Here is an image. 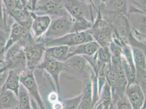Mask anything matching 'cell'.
I'll list each match as a JSON object with an SVG mask.
<instances>
[{
    "mask_svg": "<svg viewBox=\"0 0 146 109\" xmlns=\"http://www.w3.org/2000/svg\"><path fill=\"white\" fill-rule=\"evenodd\" d=\"M97 11V18L94 20L93 25L89 31L94 40L100 47H109L112 40L114 27L106 19L104 18L100 6L98 7Z\"/></svg>",
    "mask_w": 146,
    "mask_h": 109,
    "instance_id": "obj_1",
    "label": "cell"
},
{
    "mask_svg": "<svg viewBox=\"0 0 146 109\" xmlns=\"http://www.w3.org/2000/svg\"><path fill=\"white\" fill-rule=\"evenodd\" d=\"M64 63V71L72 74L76 78L85 81L91 79L95 74L88 61L84 56H70Z\"/></svg>",
    "mask_w": 146,
    "mask_h": 109,
    "instance_id": "obj_2",
    "label": "cell"
},
{
    "mask_svg": "<svg viewBox=\"0 0 146 109\" xmlns=\"http://www.w3.org/2000/svg\"><path fill=\"white\" fill-rule=\"evenodd\" d=\"M93 41H94V38L88 30L78 33H69L64 36L56 39L41 38L39 41L44 43L45 48L57 45H64L70 48Z\"/></svg>",
    "mask_w": 146,
    "mask_h": 109,
    "instance_id": "obj_3",
    "label": "cell"
},
{
    "mask_svg": "<svg viewBox=\"0 0 146 109\" xmlns=\"http://www.w3.org/2000/svg\"><path fill=\"white\" fill-rule=\"evenodd\" d=\"M4 62L8 69H12L19 74L27 70V63L24 47L18 42L13 44L5 54Z\"/></svg>",
    "mask_w": 146,
    "mask_h": 109,
    "instance_id": "obj_4",
    "label": "cell"
},
{
    "mask_svg": "<svg viewBox=\"0 0 146 109\" xmlns=\"http://www.w3.org/2000/svg\"><path fill=\"white\" fill-rule=\"evenodd\" d=\"M64 7L69 15L73 19L85 18L94 21L93 7L94 4L81 0H64Z\"/></svg>",
    "mask_w": 146,
    "mask_h": 109,
    "instance_id": "obj_5",
    "label": "cell"
},
{
    "mask_svg": "<svg viewBox=\"0 0 146 109\" xmlns=\"http://www.w3.org/2000/svg\"><path fill=\"white\" fill-rule=\"evenodd\" d=\"M73 19L69 15L60 16L56 19L49 26L43 39H56L64 36L70 32Z\"/></svg>",
    "mask_w": 146,
    "mask_h": 109,
    "instance_id": "obj_6",
    "label": "cell"
},
{
    "mask_svg": "<svg viewBox=\"0 0 146 109\" xmlns=\"http://www.w3.org/2000/svg\"><path fill=\"white\" fill-rule=\"evenodd\" d=\"M45 46L42 41L33 42L27 44L24 48L27 69L33 70L40 64L45 54Z\"/></svg>",
    "mask_w": 146,
    "mask_h": 109,
    "instance_id": "obj_7",
    "label": "cell"
},
{
    "mask_svg": "<svg viewBox=\"0 0 146 109\" xmlns=\"http://www.w3.org/2000/svg\"><path fill=\"white\" fill-rule=\"evenodd\" d=\"M33 71V70L27 69L26 71L19 74L20 83L27 90L31 98L35 99L40 109H45L44 104L38 90Z\"/></svg>",
    "mask_w": 146,
    "mask_h": 109,
    "instance_id": "obj_8",
    "label": "cell"
},
{
    "mask_svg": "<svg viewBox=\"0 0 146 109\" xmlns=\"http://www.w3.org/2000/svg\"><path fill=\"white\" fill-rule=\"evenodd\" d=\"M36 68L44 71L52 77L55 82L58 94H59L60 78L61 73L64 71L63 62L57 61L44 55L43 60Z\"/></svg>",
    "mask_w": 146,
    "mask_h": 109,
    "instance_id": "obj_9",
    "label": "cell"
},
{
    "mask_svg": "<svg viewBox=\"0 0 146 109\" xmlns=\"http://www.w3.org/2000/svg\"><path fill=\"white\" fill-rule=\"evenodd\" d=\"M121 62L122 66L128 81V84L135 81L136 77V68L134 64L131 47L124 43L122 45Z\"/></svg>",
    "mask_w": 146,
    "mask_h": 109,
    "instance_id": "obj_10",
    "label": "cell"
},
{
    "mask_svg": "<svg viewBox=\"0 0 146 109\" xmlns=\"http://www.w3.org/2000/svg\"><path fill=\"white\" fill-rule=\"evenodd\" d=\"M31 30L35 41H39L47 31L51 23V19L48 15H38L32 12Z\"/></svg>",
    "mask_w": 146,
    "mask_h": 109,
    "instance_id": "obj_11",
    "label": "cell"
},
{
    "mask_svg": "<svg viewBox=\"0 0 146 109\" xmlns=\"http://www.w3.org/2000/svg\"><path fill=\"white\" fill-rule=\"evenodd\" d=\"M124 94L133 109H140L146 103V93L135 81L127 84Z\"/></svg>",
    "mask_w": 146,
    "mask_h": 109,
    "instance_id": "obj_12",
    "label": "cell"
},
{
    "mask_svg": "<svg viewBox=\"0 0 146 109\" xmlns=\"http://www.w3.org/2000/svg\"><path fill=\"white\" fill-rule=\"evenodd\" d=\"M33 12L40 15H56L63 16L69 15L64 7V0H45L40 6H36Z\"/></svg>",
    "mask_w": 146,
    "mask_h": 109,
    "instance_id": "obj_13",
    "label": "cell"
},
{
    "mask_svg": "<svg viewBox=\"0 0 146 109\" xmlns=\"http://www.w3.org/2000/svg\"><path fill=\"white\" fill-rule=\"evenodd\" d=\"M134 64L136 68L135 80L146 78V50L138 47H131Z\"/></svg>",
    "mask_w": 146,
    "mask_h": 109,
    "instance_id": "obj_14",
    "label": "cell"
},
{
    "mask_svg": "<svg viewBox=\"0 0 146 109\" xmlns=\"http://www.w3.org/2000/svg\"><path fill=\"white\" fill-rule=\"evenodd\" d=\"M100 47V45L95 41L82 43L70 47L67 58L75 55L92 56L97 53Z\"/></svg>",
    "mask_w": 146,
    "mask_h": 109,
    "instance_id": "obj_15",
    "label": "cell"
},
{
    "mask_svg": "<svg viewBox=\"0 0 146 109\" xmlns=\"http://www.w3.org/2000/svg\"><path fill=\"white\" fill-rule=\"evenodd\" d=\"M30 32H31L30 27H24L14 21L10 28L9 36L6 45V51L13 44L19 42L25 35L30 33Z\"/></svg>",
    "mask_w": 146,
    "mask_h": 109,
    "instance_id": "obj_16",
    "label": "cell"
},
{
    "mask_svg": "<svg viewBox=\"0 0 146 109\" xmlns=\"http://www.w3.org/2000/svg\"><path fill=\"white\" fill-rule=\"evenodd\" d=\"M105 11L119 17H128V0H108L104 6Z\"/></svg>",
    "mask_w": 146,
    "mask_h": 109,
    "instance_id": "obj_17",
    "label": "cell"
},
{
    "mask_svg": "<svg viewBox=\"0 0 146 109\" xmlns=\"http://www.w3.org/2000/svg\"><path fill=\"white\" fill-rule=\"evenodd\" d=\"M32 12L31 10H29V7H27L23 9H14L7 13L15 22H17L24 27L31 28Z\"/></svg>",
    "mask_w": 146,
    "mask_h": 109,
    "instance_id": "obj_18",
    "label": "cell"
},
{
    "mask_svg": "<svg viewBox=\"0 0 146 109\" xmlns=\"http://www.w3.org/2000/svg\"><path fill=\"white\" fill-rule=\"evenodd\" d=\"M91 78L84 81L82 98L78 109H92L93 107V91Z\"/></svg>",
    "mask_w": 146,
    "mask_h": 109,
    "instance_id": "obj_19",
    "label": "cell"
},
{
    "mask_svg": "<svg viewBox=\"0 0 146 109\" xmlns=\"http://www.w3.org/2000/svg\"><path fill=\"white\" fill-rule=\"evenodd\" d=\"M18 96L12 91L2 90L0 92V109H17Z\"/></svg>",
    "mask_w": 146,
    "mask_h": 109,
    "instance_id": "obj_20",
    "label": "cell"
},
{
    "mask_svg": "<svg viewBox=\"0 0 146 109\" xmlns=\"http://www.w3.org/2000/svg\"><path fill=\"white\" fill-rule=\"evenodd\" d=\"M20 85L19 74L14 70L9 69L2 90L12 91L18 96Z\"/></svg>",
    "mask_w": 146,
    "mask_h": 109,
    "instance_id": "obj_21",
    "label": "cell"
},
{
    "mask_svg": "<svg viewBox=\"0 0 146 109\" xmlns=\"http://www.w3.org/2000/svg\"><path fill=\"white\" fill-rule=\"evenodd\" d=\"M69 47L64 45H57L45 48V56L57 61L64 62L67 59Z\"/></svg>",
    "mask_w": 146,
    "mask_h": 109,
    "instance_id": "obj_22",
    "label": "cell"
},
{
    "mask_svg": "<svg viewBox=\"0 0 146 109\" xmlns=\"http://www.w3.org/2000/svg\"><path fill=\"white\" fill-rule=\"evenodd\" d=\"M17 109H32L31 98L24 86L21 84L19 90Z\"/></svg>",
    "mask_w": 146,
    "mask_h": 109,
    "instance_id": "obj_23",
    "label": "cell"
},
{
    "mask_svg": "<svg viewBox=\"0 0 146 109\" xmlns=\"http://www.w3.org/2000/svg\"><path fill=\"white\" fill-rule=\"evenodd\" d=\"M93 22L85 18L73 19V24L70 33H78L89 30Z\"/></svg>",
    "mask_w": 146,
    "mask_h": 109,
    "instance_id": "obj_24",
    "label": "cell"
},
{
    "mask_svg": "<svg viewBox=\"0 0 146 109\" xmlns=\"http://www.w3.org/2000/svg\"><path fill=\"white\" fill-rule=\"evenodd\" d=\"M96 55L99 64H108L111 62L112 55L109 47H100Z\"/></svg>",
    "mask_w": 146,
    "mask_h": 109,
    "instance_id": "obj_25",
    "label": "cell"
},
{
    "mask_svg": "<svg viewBox=\"0 0 146 109\" xmlns=\"http://www.w3.org/2000/svg\"><path fill=\"white\" fill-rule=\"evenodd\" d=\"M7 12L14 9H23L27 7V0H2ZM28 7V6H27Z\"/></svg>",
    "mask_w": 146,
    "mask_h": 109,
    "instance_id": "obj_26",
    "label": "cell"
},
{
    "mask_svg": "<svg viewBox=\"0 0 146 109\" xmlns=\"http://www.w3.org/2000/svg\"><path fill=\"white\" fill-rule=\"evenodd\" d=\"M113 96L115 97L117 109H133L131 104L124 94V92L116 94Z\"/></svg>",
    "mask_w": 146,
    "mask_h": 109,
    "instance_id": "obj_27",
    "label": "cell"
},
{
    "mask_svg": "<svg viewBox=\"0 0 146 109\" xmlns=\"http://www.w3.org/2000/svg\"><path fill=\"white\" fill-rule=\"evenodd\" d=\"M81 98L82 94H80L76 97L64 100L62 103L63 109H78Z\"/></svg>",
    "mask_w": 146,
    "mask_h": 109,
    "instance_id": "obj_28",
    "label": "cell"
},
{
    "mask_svg": "<svg viewBox=\"0 0 146 109\" xmlns=\"http://www.w3.org/2000/svg\"><path fill=\"white\" fill-rule=\"evenodd\" d=\"M9 33L6 31L0 30V62H4L6 45Z\"/></svg>",
    "mask_w": 146,
    "mask_h": 109,
    "instance_id": "obj_29",
    "label": "cell"
},
{
    "mask_svg": "<svg viewBox=\"0 0 146 109\" xmlns=\"http://www.w3.org/2000/svg\"><path fill=\"white\" fill-rule=\"evenodd\" d=\"M9 69L5 65L0 66V88H2L6 79Z\"/></svg>",
    "mask_w": 146,
    "mask_h": 109,
    "instance_id": "obj_30",
    "label": "cell"
},
{
    "mask_svg": "<svg viewBox=\"0 0 146 109\" xmlns=\"http://www.w3.org/2000/svg\"><path fill=\"white\" fill-rule=\"evenodd\" d=\"M0 30H2L7 31L6 30L5 25L4 7H3V3L2 2V0H0Z\"/></svg>",
    "mask_w": 146,
    "mask_h": 109,
    "instance_id": "obj_31",
    "label": "cell"
},
{
    "mask_svg": "<svg viewBox=\"0 0 146 109\" xmlns=\"http://www.w3.org/2000/svg\"><path fill=\"white\" fill-rule=\"evenodd\" d=\"M39 0H31V8L32 12H35Z\"/></svg>",
    "mask_w": 146,
    "mask_h": 109,
    "instance_id": "obj_32",
    "label": "cell"
},
{
    "mask_svg": "<svg viewBox=\"0 0 146 109\" xmlns=\"http://www.w3.org/2000/svg\"><path fill=\"white\" fill-rule=\"evenodd\" d=\"M53 109H63V105L59 102H56L54 103L53 105Z\"/></svg>",
    "mask_w": 146,
    "mask_h": 109,
    "instance_id": "obj_33",
    "label": "cell"
},
{
    "mask_svg": "<svg viewBox=\"0 0 146 109\" xmlns=\"http://www.w3.org/2000/svg\"><path fill=\"white\" fill-rule=\"evenodd\" d=\"M97 105L96 106L95 109H104V105L103 103L98 101L97 103H96Z\"/></svg>",
    "mask_w": 146,
    "mask_h": 109,
    "instance_id": "obj_34",
    "label": "cell"
},
{
    "mask_svg": "<svg viewBox=\"0 0 146 109\" xmlns=\"http://www.w3.org/2000/svg\"><path fill=\"white\" fill-rule=\"evenodd\" d=\"M140 109H146V103L143 104V105L141 107V108Z\"/></svg>",
    "mask_w": 146,
    "mask_h": 109,
    "instance_id": "obj_35",
    "label": "cell"
},
{
    "mask_svg": "<svg viewBox=\"0 0 146 109\" xmlns=\"http://www.w3.org/2000/svg\"><path fill=\"white\" fill-rule=\"evenodd\" d=\"M27 1L28 2H30L31 0H27Z\"/></svg>",
    "mask_w": 146,
    "mask_h": 109,
    "instance_id": "obj_36",
    "label": "cell"
},
{
    "mask_svg": "<svg viewBox=\"0 0 146 109\" xmlns=\"http://www.w3.org/2000/svg\"><path fill=\"white\" fill-rule=\"evenodd\" d=\"M81 1H85V0H81Z\"/></svg>",
    "mask_w": 146,
    "mask_h": 109,
    "instance_id": "obj_37",
    "label": "cell"
}]
</instances>
